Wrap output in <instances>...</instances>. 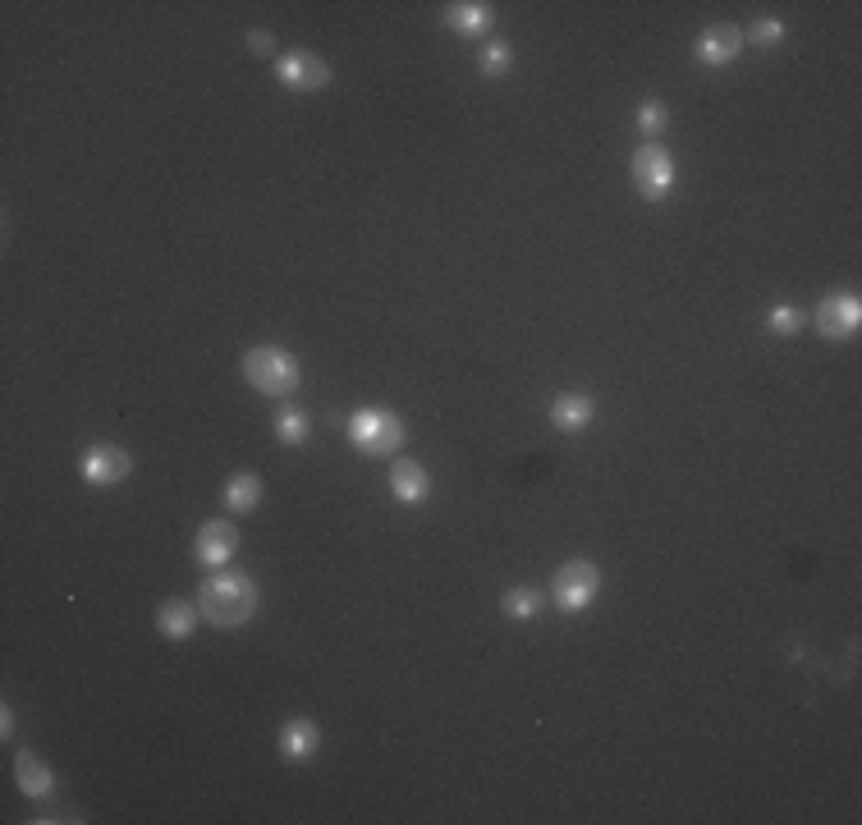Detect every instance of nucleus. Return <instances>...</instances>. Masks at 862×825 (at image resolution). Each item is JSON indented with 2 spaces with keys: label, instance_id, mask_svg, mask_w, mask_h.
Segmentation results:
<instances>
[{
  "label": "nucleus",
  "instance_id": "nucleus-1",
  "mask_svg": "<svg viewBox=\"0 0 862 825\" xmlns=\"http://www.w3.org/2000/svg\"><path fill=\"white\" fill-rule=\"evenodd\" d=\"M197 610H203L211 629H239V623H248L257 615V583L248 573L220 569L197 587Z\"/></svg>",
  "mask_w": 862,
  "mask_h": 825
},
{
  "label": "nucleus",
  "instance_id": "nucleus-2",
  "mask_svg": "<svg viewBox=\"0 0 862 825\" xmlns=\"http://www.w3.org/2000/svg\"><path fill=\"white\" fill-rule=\"evenodd\" d=\"M243 376H248V386L271 395V399H284L299 390V359L294 353H284L276 344H262V349H248L243 353Z\"/></svg>",
  "mask_w": 862,
  "mask_h": 825
},
{
  "label": "nucleus",
  "instance_id": "nucleus-3",
  "mask_svg": "<svg viewBox=\"0 0 862 825\" xmlns=\"http://www.w3.org/2000/svg\"><path fill=\"white\" fill-rule=\"evenodd\" d=\"M349 440L359 445L363 454L381 459V454H390V450H400V445H404V422L394 417L390 409H359L349 417Z\"/></svg>",
  "mask_w": 862,
  "mask_h": 825
},
{
  "label": "nucleus",
  "instance_id": "nucleus-4",
  "mask_svg": "<svg viewBox=\"0 0 862 825\" xmlns=\"http://www.w3.org/2000/svg\"><path fill=\"white\" fill-rule=\"evenodd\" d=\"M596 592H602V573H596L592 560H569V565H560L556 583H550V596H556V606H560L564 615L587 610L592 600H596Z\"/></svg>",
  "mask_w": 862,
  "mask_h": 825
},
{
  "label": "nucleus",
  "instance_id": "nucleus-5",
  "mask_svg": "<svg viewBox=\"0 0 862 825\" xmlns=\"http://www.w3.org/2000/svg\"><path fill=\"white\" fill-rule=\"evenodd\" d=\"M670 184H675V161H670V151L656 147V143L638 147V151H633V189L643 193L647 203H660V197L670 193Z\"/></svg>",
  "mask_w": 862,
  "mask_h": 825
},
{
  "label": "nucleus",
  "instance_id": "nucleus-6",
  "mask_svg": "<svg viewBox=\"0 0 862 825\" xmlns=\"http://www.w3.org/2000/svg\"><path fill=\"white\" fill-rule=\"evenodd\" d=\"M862 326V303L858 294H826L816 303V330L826 340H853Z\"/></svg>",
  "mask_w": 862,
  "mask_h": 825
},
{
  "label": "nucleus",
  "instance_id": "nucleus-7",
  "mask_svg": "<svg viewBox=\"0 0 862 825\" xmlns=\"http://www.w3.org/2000/svg\"><path fill=\"white\" fill-rule=\"evenodd\" d=\"M234 550H239V527H234V523L211 519V523L197 527V537H193V560H197V565L226 569V565L234 560Z\"/></svg>",
  "mask_w": 862,
  "mask_h": 825
},
{
  "label": "nucleus",
  "instance_id": "nucleus-8",
  "mask_svg": "<svg viewBox=\"0 0 862 825\" xmlns=\"http://www.w3.org/2000/svg\"><path fill=\"white\" fill-rule=\"evenodd\" d=\"M276 74L290 93H321V87L330 83V64L313 51H290V56L276 60Z\"/></svg>",
  "mask_w": 862,
  "mask_h": 825
},
{
  "label": "nucleus",
  "instance_id": "nucleus-9",
  "mask_svg": "<svg viewBox=\"0 0 862 825\" xmlns=\"http://www.w3.org/2000/svg\"><path fill=\"white\" fill-rule=\"evenodd\" d=\"M78 473L93 486H120L129 473H134V459H129V450H120V445H93V450L83 454Z\"/></svg>",
  "mask_w": 862,
  "mask_h": 825
},
{
  "label": "nucleus",
  "instance_id": "nucleus-10",
  "mask_svg": "<svg viewBox=\"0 0 862 825\" xmlns=\"http://www.w3.org/2000/svg\"><path fill=\"white\" fill-rule=\"evenodd\" d=\"M739 51H743V33L734 24H712V28H702L697 41H693V56L702 64H712V70H720V64H729V60H739Z\"/></svg>",
  "mask_w": 862,
  "mask_h": 825
},
{
  "label": "nucleus",
  "instance_id": "nucleus-11",
  "mask_svg": "<svg viewBox=\"0 0 862 825\" xmlns=\"http://www.w3.org/2000/svg\"><path fill=\"white\" fill-rule=\"evenodd\" d=\"M390 496L400 500V505H423L432 496L427 468L417 463V459H394V468H390Z\"/></svg>",
  "mask_w": 862,
  "mask_h": 825
},
{
  "label": "nucleus",
  "instance_id": "nucleus-12",
  "mask_svg": "<svg viewBox=\"0 0 862 825\" xmlns=\"http://www.w3.org/2000/svg\"><path fill=\"white\" fill-rule=\"evenodd\" d=\"M321 748V725L307 720V716H294L280 725V756L284 762H307V756H317Z\"/></svg>",
  "mask_w": 862,
  "mask_h": 825
},
{
  "label": "nucleus",
  "instance_id": "nucleus-13",
  "mask_svg": "<svg viewBox=\"0 0 862 825\" xmlns=\"http://www.w3.org/2000/svg\"><path fill=\"white\" fill-rule=\"evenodd\" d=\"M14 779H19V793H28V798H51V789H56V771L41 762L37 752L14 756Z\"/></svg>",
  "mask_w": 862,
  "mask_h": 825
},
{
  "label": "nucleus",
  "instance_id": "nucleus-14",
  "mask_svg": "<svg viewBox=\"0 0 862 825\" xmlns=\"http://www.w3.org/2000/svg\"><path fill=\"white\" fill-rule=\"evenodd\" d=\"M446 28H454V33H463V37H473V33H482V28H491V5L486 0H454V5H446Z\"/></svg>",
  "mask_w": 862,
  "mask_h": 825
},
{
  "label": "nucleus",
  "instance_id": "nucleus-15",
  "mask_svg": "<svg viewBox=\"0 0 862 825\" xmlns=\"http://www.w3.org/2000/svg\"><path fill=\"white\" fill-rule=\"evenodd\" d=\"M592 413H596L592 395H579V390H569V395H560L556 404H550V422H556L560 432H583L592 422Z\"/></svg>",
  "mask_w": 862,
  "mask_h": 825
},
{
  "label": "nucleus",
  "instance_id": "nucleus-16",
  "mask_svg": "<svg viewBox=\"0 0 862 825\" xmlns=\"http://www.w3.org/2000/svg\"><path fill=\"white\" fill-rule=\"evenodd\" d=\"M157 629H161V638H170V642H184V638H193V629H197V610L184 606V600H166V606L157 610Z\"/></svg>",
  "mask_w": 862,
  "mask_h": 825
},
{
  "label": "nucleus",
  "instance_id": "nucleus-17",
  "mask_svg": "<svg viewBox=\"0 0 862 825\" xmlns=\"http://www.w3.org/2000/svg\"><path fill=\"white\" fill-rule=\"evenodd\" d=\"M262 500V477L257 473H234L226 482V505L234 509V514H248V509H257Z\"/></svg>",
  "mask_w": 862,
  "mask_h": 825
},
{
  "label": "nucleus",
  "instance_id": "nucleus-18",
  "mask_svg": "<svg viewBox=\"0 0 862 825\" xmlns=\"http://www.w3.org/2000/svg\"><path fill=\"white\" fill-rule=\"evenodd\" d=\"M307 432H313V422H307L303 409H280V413H276V436H280L284 445H303Z\"/></svg>",
  "mask_w": 862,
  "mask_h": 825
},
{
  "label": "nucleus",
  "instance_id": "nucleus-19",
  "mask_svg": "<svg viewBox=\"0 0 862 825\" xmlns=\"http://www.w3.org/2000/svg\"><path fill=\"white\" fill-rule=\"evenodd\" d=\"M500 606H505V615H510V619H533L542 610V592L537 587H510Z\"/></svg>",
  "mask_w": 862,
  "mask_h": 825
},
{
  "label": "nucleus",
  "instance_id": "nucleus-20",
  "mask_svg": "<svg viewBox=\"0 0 862 825\" xmlns=\"http://www.w3.org/2000/svg\"><path fill=\"white\" fill-rule=\"evenodd\" d=\"M514 64V51L505 47V41H486V47L477 51V70L486 74V78H496V74H505Z\"/></svg>",
  "mask_w": 862,
  "mask_h": 825
},
{
  "label": "nucleus",
  "instance_id": "nucleus-21",
  "mask_svg": "<svg viewBox=\"0 0 862 825\" xmlns=\"http://www.w3.org/2000/svg\"><path fill=\"white\" fill-rule=\"evenodd\" d=\"M766 330H770V336H799V330H803V312L799 307H789V303H776V307H770V317H766Z\"/></svg>",
  "mask_w": 862,
  "mask_h": 825
},
{
  "label": "nucleus",
  "instance_id": "nucleus-22",
  "mask_svg": "<svg viewBox=\"0 0 862 825\" xmlns=\"http://www.w3.org/2000/svg\"><path fill=\"white\" fill-rule=\"evenodd\" d=\"M666 124H670L666 120V101H643V106H638V129H643L647 138H656Z\"/></svg>",
  "mask_w": 862,
  "mask_h": 825
},
{
  "label": "nucleus",
  "instance_id": "nucleus-23",
  "mask_svg": "<svg viewBox=\"0 0 862 825\" xmlns=\"http://www.w3.org/2000/svg\"><path fill=\"white\" fill-rule=\"evenodd\" d=\"M748 37H753L757 47H780V41H785V24H780V19H757V24L748 28Z\"/></svg>",
  "mask_w": 862,
  "mask_h": 825
},
{
  "label": "nucleus",
  "instance_id": "nucleus-24",
  "mask_svg": "<svg viewBox=\"0 0 862 825\" xmlns=\"http://www.w3.org/2000/svg\"><path fill=\"white\" fill-rule=\"evenodd\" d=\"M248 51H253V56H271V51H276V37H271V33H262V28H257V33H248Z\"/></svg>",
  "mask_w": 862,
  "mask_h": 825
},
{
  "label": "nucleus",
  "instance_id": "nucleus-25",
  "mask_svg": "<svg viewBox=\"0 0 862 825\" xmlns=\"http://www.w3.org/2000/svg\"><path fill=\"white\" fill-rule=\"evenodd\" d=\"M0 733H5V739H14V711H10V706L0 711Z\"/></svg>",
  "mask_w": 862,
  "mask_h": 825
}]
</instances>
